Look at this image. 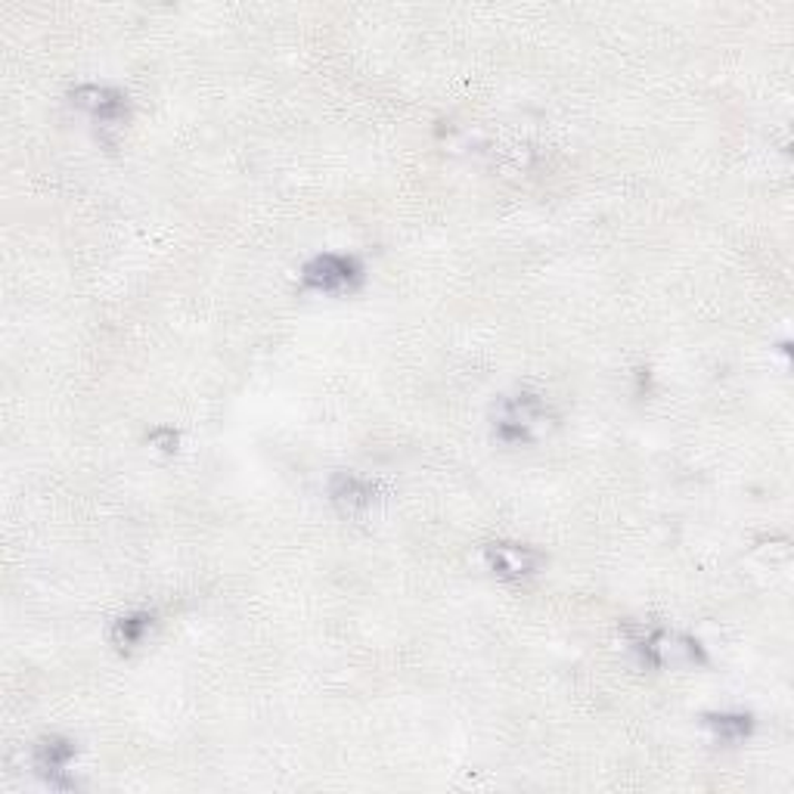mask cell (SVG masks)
Masks as SVG:
<instances>
[{"mask_svg": "<svg viewBox=\"0 0 794 794\" xmlns=\"http://www.w3.org/2000/svg\"><path fill=\"white\" fill-rule=\"evenodd\" d=\"M549 425H552V410L540 394H531V391H519L512 398H503L497 404V413H493V434H497V441H503L509 448L535 444L547 434Z\"/></svg>", "mask_w": 794, "mask_h": 794, "instance_id": "6da1fadb", "label": "cell"}, {"mask_svg": "<svg viewBox=\"0 0 794 794\" xmlns=\"http://www.w3.org/2000/svg\"><path fill=\"white\" fill-rule=\"evenodd\" d=\"M363 283V264L351 255H317L302 267L304 290L323 292V295H342L354 292Z\"/></svg>", "mask_w": 794, "mask_h": 794, "instance_id": "7a4b0ae2", "label": "cell"}, {"mask_svg": "<svg viewBox=\"0 0 794 794\" xmlns=\"http://www.w3.org/2000/svg\"><path fill=\"white\" fill-rule=\"evenodd\" d=\"M634 649L651 667H683L708 661L693 636L674 634V630H649V634L636 636Z\"/></svg>", "mask_w": 794, "mask_h": 794, "instance_id": "3957f363", "label": "cell"}, {"mask_svg": "<svg viewBox=\"0 0 794 794\" xmlns=\"http://www.w3.org/2000/svg\"><path fill=\"white\" fill-rule=\"evenodd\" d=\"M484 559L491 565L493 575L503 580L531 578L543 565V556L535 547H525V543H491L484 549Z\"/></svg>", "mask_w": 794, "mask_h": 794, "instance_id": "277c9868", "label": "cell"}, {"mask_svg": "<svg viewBox=\"0 0 794 794\" xmlns=\"http://www.w3.org/2000/svg\"><path fill=\"white\" fill-rule=\"evenodd\" d=\"M330 493H333V503L347 512V516H357V512H366L373 509L379 500V484L376 481H366V478L347 476V472H339L330 484Z\"/></svg>", "mask_w": 794, "mask_h": 794, "instance_id": "5b68a950", "label": "cell"}, {"mask_svg": "<svg viewBox=\"0 0 794 794\" xmlns=\"http://www.w3.org/2000/svg\"><path fill=\"white\" fill-rule=\"evenodd\" d=\"M75 102H78L81 109H87L100 125H118V121L125 118V112H128L125 97H121L118 90H112V87H78V90H75Z\"/></svg>", "mask_w": 794, "mask_h": 794, "instance_id": "8992f818", "label": "cell"}, {"mask_svg": "<svg viewBox=\"0 0 794 794\" xmlns=\"http://www.w3.org/2000/svg\"><path fill=\"white\" fill-rule=\"evenodd\" d=\"M72 757L75 745L69 738L50 736L35 745V766H38V773L47 776L50 782H57V785H69V782H62V776H66V770L72 764Z\"/></svg>", "mask_w": 794, "mask_h": 794, "instance_id": "52a82bcc", "label": "cell"}, {"mask_svg": "<svg viewBox=\"0 0 794 794\" xmlns=\"http://www.w3.org/2000/svg\"><path fill=\"white\" fill-rule=\"evenodd\" d=\"M705 723L714 729V736L721 738V742H726V745L745 742L754 729V721L748 717V714H708Z\"/></svg>", "mask_w": 794, "mask_h": 794, "instance_id": "ba28073f", "label": "cell"}, {"mask_svg": "<svg viewBox=\"0 0 794 794\" xmlns=\"http://www.w3.org/2000/svg\"><path fill=\"white\" fill-rule=\"evenodd\" d=\"M149 627H153V615H146V611H134V615L118 618L116 630H112V639H116L118 649H134V646H140V643H144V636L149 634Z\"/></svg>", "mask_w": 794, "mask_h": 794, "instance_id": "9c48e42d", "label": "cell"}]
</instances>
